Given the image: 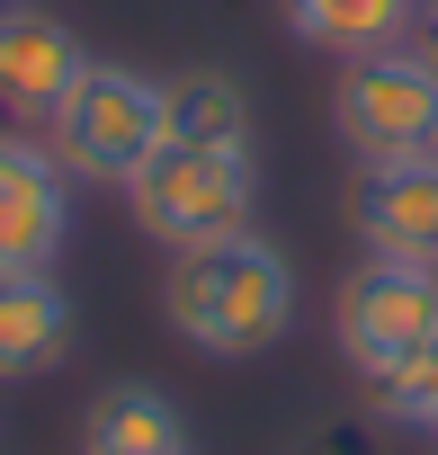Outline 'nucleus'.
Returning <instances> with one entry per match:
<instances>
[{
    "label": "nucleus",
    "mask_w": 438,
    "mask_h": 455,
    "mask_svg": "<svg viewBox=\"0 0 438 455\" xmlns=\"http://www.w3.org/2000/svg\"><path fill=\"white\" fill-rule=\"evenodd\" d=\"M72 357V295L54 268L0 277V384H36Z\"/></svg>",
    "instance_id": "9"
},
{
    "label": "nucleus",
    "mask_w": 438,
    "mask_h": 455,
    "mask_svg": "<svg viewBox=\"0 0 438 455\" xmlns=\"http://www.w3.org/2000/svg\"><path fill=\"white\" fill-rule=\"evenodd\" d=\"M331 339H340V357L358 366V384L393 375L411 348L438 339V268H420V259H358V268L340 277Z\"/></svg>",
    "instance_id": "5"
},
{
    "label": "nucleus",
    "mask_w": 438,
    "mask_h": 455,
    "mask_svg": "<svg viewBox=\"0 0 438 455\" xmlns=\"http://www.w3.org/2000/svg\"><path fill=\"white\" fill-rule=\"evenodd\" d=\"M278 19L296 45L331 54V63H358V54H385L411 36L420 0H278Z\"/></svg>",
    "instance_id": "11"
},
{
    "label": "nucleus",
    "mask_w": 438,
    "mask_h": 455,
    "mask_svg": "<svg viewBox=\"0 0 438 455\" xmlns=\"http://www.w3.org/2000/svg\"><path fill=\"white\" fill-rule=\"evenodd\" d=\"M161 322L197 357H269L296 331V259L269 233H224V242L170 251Z\"/></svg>",
    "instance_id": "1"
},
{
    "label": "nucleus",
    "mask_w": 438,
    "mask_h": 455,
    "mask_svg": "<svg viewBox=\"0 0 438 455\" xmlns=\"http://www.w3.org/2000/svg\"><path fill=\"white\" fill-rule=\"evenodd\" d=\"M367 411H376L385 428H402V437H429V446H438V339H429V348H411L393 375H376V384H367Z\"/></svg>",
    "instance_id": "13"
},
{
    "label": "nucleus",
    "mask_w": 438,
    "mask_h": 455,
    "mask_svg": "<svg viewBox=\"0 0 438 455\" xmlns=\"http://www.w3.org/2000/svg\"><path fill=\"white\" fill-rule=\"evenodd\" d=\"M81 455H188V411L161 384H108L81 411Z\"/></svg>",
    "instance_id": "10"
},
{
    "label": "nucleus",
    "mask_w": 438,
    "mask_h": 455,
    "mask_svg": "<svg viewBox=\"0 0 438 455\" xmlns=\"http://www.w3.org/2000/svg\"><path fill=\"white\" fill-rule=\"evenodd\" d=\"M331 134L358 170L376 161H429L438 152V54L429 45H385V54H358L340 63L331 81Z\"/></svg>",
    "instance_id": "3"
},
{
    "label": "nucleus",
    "mask_w": 438,
    "mask_h": 455,
    "mask_svg": "<svg viewBox=\"0 0 438 455\" xmlns=\"http://www.w3.org/2000/svg\"><path fill=\"white\" fill-rule=\"evenodd\" d=\"M90 72V45L54 19V10H36V0H10L0 10V125H54V108H63V90Z\"/></svg>",
    "instance_id": "7"
},
{
    "label": "nucleus",
    "mask_w": 438,
    "mask_h": 455,
    "mask_svg": "<svg viewBox=\"0 0 438 455\" xmlns=\"http://www.w3.org/2000/svg\"><path fill=\"white\" fill-rule=\"evenodd\" d=\"M126 205L161 251L224 242V233H251V214H260V161H251V143H170L161 134V152L126 179Z\"/></svg>",
    "instance_id": "2"
},
{
    "label": "nucleus",
    "mask_w": 438,
    "mask_h": 455,
    "mask_svg": "<svg viewBox=\"0 0 438 455\" xmlns=\"http://www.w3.org/2000/svg\"><path fill=\"white\" fill-rule=\"evenodd\" d=\"M411 45H429V54H438V0H420V19H411Z\"/></svg>",
    "instance_id": "14"
},
{
    "label": "nucleus",
    "mask_w": 438,
    "mask_h": 455,
    "mask_svg": "<svg viewBox=\"0 0 438 455\" xmlns=\"http://www.w3.org/2000/svg\"><path fill=\"white\" fill-rule=\"evenodd\" d=\"M72 242V170L54 143L0 125V277H36Z\"/></svg>",
    "instance_id": "6"
},
{
    "label": "nucleus",
    "mask_w": 438,
    "mask_h": 455,
    "mask_svg": "<svg viewBox=\"0 0 438 455\" xmlns=\"http://www.w3.org/2000/svg\"><path fill=\"white\" fill-rule=\"evenodd\" d=\"M349 223L367 259H420L438 268V152L429 161H376L349 188Z\"/></svg>",
    "instance_id": "8"
},
{
    "label": "nucleus",
    "mask_w": 438,
    "mask_h": 455,
    "mask_svg": "<svg viewBox=\"0 0 438 455\" xmlns=\"http://www.w3.org/2000/svg\"><path fill=\"white\" fill-rule=\"evenodd\" d=\"M45 143L72 170V188H126L161 152V81L134 72V63H99L90 54V72L63 90Z\"/></svg>",
    "instance_id": "4"
},
{
    "label": "nucleus",
    "mask_w": 438,
    "mask_h": 455,
    "mask_svg": "<svg viewBox=\"0 0 438 455\" xmlns=\"http://www.w3.org/2000/svg\"><path fill=\"white\" fill-rule=\"evenodd\" d=\"M161 134L170 143H251V90L215 63L170 72L161 81Z\"/></svg>",
    "instance_id": "12"
}]
</instances>
